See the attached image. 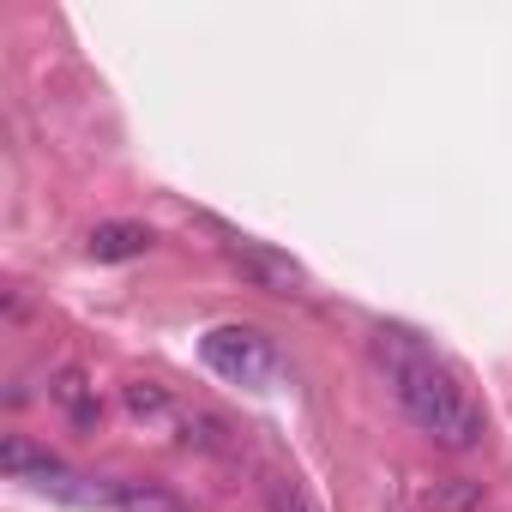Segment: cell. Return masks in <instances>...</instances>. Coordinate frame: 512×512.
Here are the masks:
<instances>
[{"label": "cell", "instance_id": "1", "mask_svg": "<svg viewBox=\"0 0 512 512\" xmlns=\"http://www.w3.org/2000/svg\"><path fill=\"white\" fill-rule=\"evenodd\" d=\"M380 350V368H386V386L398 398V410L440 446L452 452H470L482 440V410L470 404V392L452 380L446 362H434V350H422L410 332H380L374 338Z\"/></svg>", "mask_w": 512, "mask_h": 512}, {"label": "cell", "instance_id": "2", "mask_svg": "<svg viewBox=\"0 0 512 512\" xmlns=\"http://www.w3.org/2000/svg\"><path fill=\"white\" fill-rule=\"evenodd\" d=\"M0 464H7L13 482H31L37 494H55V500H67V506H109V482H91V476L67 470L61 458L37 452L25 434H7V446H0Z\"/></svg>", "mask_w": 512, "mask_h": 512}, {"label": "cell", "instance_id": "3", "mask_svg": "<svg viewBox=\"0 0 512 512\" xmlns=\"http://www.w3.org/2000/svg\"><path fill=\"white\" fill-rule=\"evenodd\" d=\"M199 356H205V368H211L217 380H229V386H272V374H278L272 338L253 332V326H217V332H205V338H199Z\"/></svg>", "mask_w": 512, "mask_h": 512}, {"label": "cell", "instance_id": "4", "mask_svg": "<svg viewBox=\"0 0 512 512\" xmlns=\"http://www.w3.org/2000/svg\"><path fill=\"white\" fill-rule=\"evenodd\" d=\"M235 253V266L260 284V290H272V296H296L308 278H302V266L290 260V253H278V247H260V241H235L229 247Z\"/></svg>", "mask_w": 512, "mask_h": 512}, {"label": "cell", "instance_id": "5", "mask_svg": "<svg viewBox=\"0 0 512 512\" xmlns=\"http://www.w3.org/2000/svg\"><path fill=\"white\" fill-rule=\"evenodd\" d=\"M151 241H157V235H151L145 223H121V217H115V223H97V229L85 235V253H91L97 266H121V260L151 253Z\"/></svg>", "mask_w": 512, "mask_h": 512}, {"label": "cell", "instance_id": "6", "mask_svg": "<svg viewBox=\"0 0 512 512\" xmlns=\"http://www.w3.org/2000/svg\"><path fill=\"white\" fill-rule=\"evenodd\" d=\"M109 506H115V512H187L163 482H145V476H121V482H109Z\"/></svg>", "mask_w": 512, "mask_h": 512}, {"label": "cell", "instance_id": "7", "mask_svg": "<svg viewBox=\"0 0 512 512\" xmlns=\"http://www.w3.org/2000/svg\"><path fill=\"white\" fill-rule=\"evenodd\" d=\"M55 398L73 410V422H97V398L85 392V374H61L55 380Z\"/></svg>", "mask_w": 512, "mask_h": 512}, {"label": "cell", "instance_id": "8", "mask_svg": "<svg viewBox=\"0 0 512 512\" xmlns=\"http://www.w3.org/2000/svg\"><path fill=\"white\" fill-rule=\"evenodd\" d=\"M127 410H133V416H169V392L151 386V380H133V386H127Z\"/></svg>", "mask_w": 512, "mask_h": 512}, {"label": "cell", "instance_id": "9", "mask_svg": "<svg viewBox=\"0 0 512 512\" xmlns=\"http://www.w3.org/2000/svg\"><path fill=\"white\" fill-rule=\"evenodd\" d=\"M428 500H434L440 512H470V506L482 500V482H446V488H434Z\"/></svg>", "mask_w": 512, "mask_h": 512}, {"label": "cell", "instance_id": "10", "mask_svg": "<svg viewBox=\"0 0 512 512\" xmlns=\"http://www.w3.org/2000/svg\"><path fill=\"white\" fill-rule=\"evenodd\" d=\"M272 512H314V506H308V494H302L290 476H278V482H272Z\"/></svg>", "mask_w": 512, "mask_h": 512}]
</instances>
